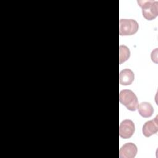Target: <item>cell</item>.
I'll return each instance as SVG.
<instances>
[{
  "label": "cell",
  "instance_id": "obj_1",
  "mask_svg": "<svg viewBox=\"0 0 158 158\" xmlns=\"http://www.w3.org/2000/svg\"><path fill=\"white\" fill-rule=\"evenodd\" d=\"M138 4L142 9L143 16L148 20H152L158 15V2L153 0H139Z\"/></svg>",
  "mask_w": 158,
  "mask_h": 158
},
{
  "label": "cell",
  "instance_id": "obj_2",
  "mask_svg": "<svg viewBox=\"0 0 158 158\" xmlns=\"http://www.w3.org/2000/svg\"><path fill=\"white\" fill-rule=\"evenodd\" d=\"M119 101L131 111H135L138 106L137 96L133 91L130 89H123L120 92Z\"/></svg>",
  "mask_w": 158,
  "mask_h": 158
},
{
  "label": "cell",
  "instance_id": "obj_3",
  "mask_svg": "<svg viewBox=\"0 0 158 158\" xmlns=\"http://www.w3.org/2000/svg\"><path fill=\"white\" fill-rule=\"evenodd\" d=\"M139 25L134 19H120L119 20V34L120 36H128L135 34Z\"/></svg>",
  "mask_w": 158,
  "mask_h": 158
},
{
  "label": "cell",
  "instance_id": "obj_4",
  "mask_svg": "<svg viewBox=\"0 0 158 158\" xmlns=\"http://www.w3.org/2000/svg\"><path fill=\"white\" fill-rule=\"evenodd\" d=\"M135 126L133 122L129 119L123 120L119 126L120 136L124 139L130 138L134 134Z\"/></svg>",
  "mask_w": 158,
  "mask_h": 158
},
{
  "label": "cell",
  "instance_id": "obj_5",
  "mask_svg": "<svg viewBox=\"0 0 158 158\" xmlns=\"http://www.w3.org/2000/svg\"><path fill=\"white\" fill-rule=\"evenodd\" d=\"M138 149L136 146L132 143H127L122 146L119 150L120 158H133L136 155Z\"/></svg>",
  "mask_w": 158,
  "mask_h": 158
},
{
  "label": "cell",
  "instance_id": "obj_6",
  "mask_svg": "<svg viewBox=\"0 0 158 158\" xmlns=\"http://www.w3.org/2000/svg\"><path fill=\"white\" fill-rule=\"evenodd\" d=\"M157 117L158 116L156 115L154 119L147 121L143 125V128H142V132H143V134L146 137H149L151 135L157 133L158 131Z\"/></svg>",
  "mask_w": 158,
  "mask_h": 158
},
{
  "label": "cell",
  "instance_id": "obj_7",
  "mask_svg": "<svg viewBox=\"0 0 158 158\" xmlns=\"http://www.w3.org/2000/svg\"><path fill=\"white\" fill-rule=\"evenodd\" d=\"M135 79L133 72L129 69H125L120 71L119 74V82L122 85H130Z\"/></svg>",
  "mask_w": 158,
  "mask_h": 158
},
{
  "label": "cell",
  "instance_id": "obj_8",
  "mask_svg": "<svg viewBox=\"0 0 158 158\" xmlns=\"http://www.w3.org/2000/svg\"><path fill=\"white\" fill-rule=\"evenodd\" d=\"M138 110L139 114L144 118L150 117L154 112L152 106L148 102H142L138 106Z\"/></svg>",
  "mask_w": 158,
  "mask_h": 158
},
{
  "label": "cell",
  "instance_id": "obj_9",
  "mask_svg": "<svg viewBox=\"0 0 158 158\" xmlns=\"http://www.w3.org/2000/svg\"><path fill=\"white\" fill-rule=\"evenodd\" d=\"M130 56V51L129 48L124 45L119 46V63L120 64L127 60Z\"/></svg>",
  "mask_w": 158,
  "mask_h": 158
}]
</instances>
